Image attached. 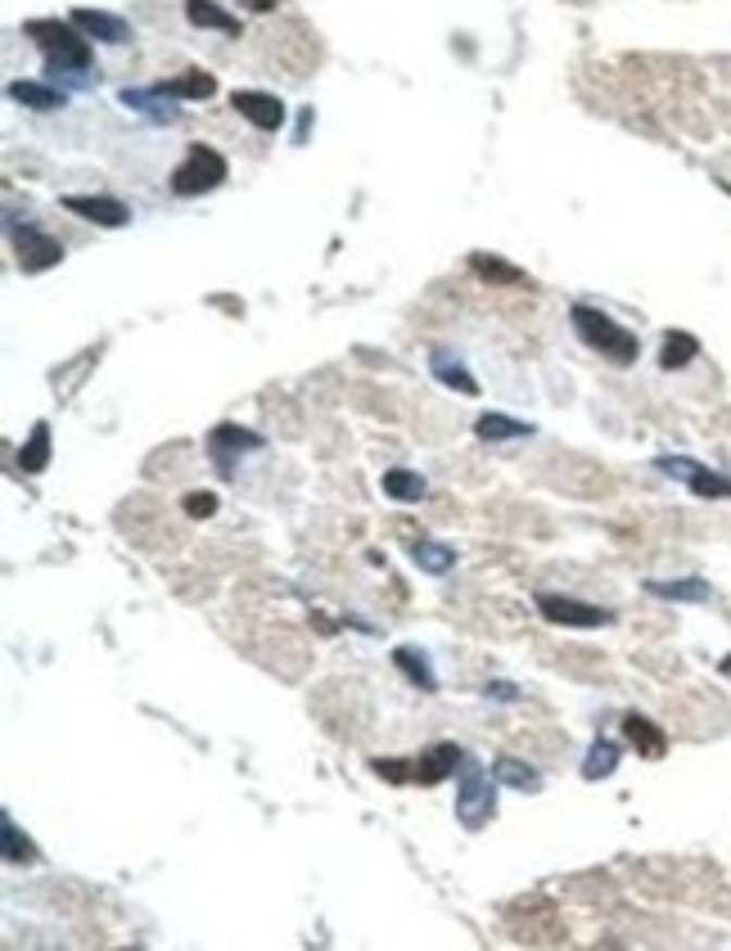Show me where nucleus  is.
Returning a JSON list of instances; mask_svg holds the SVG:
<instances>
[{
	"mask_svg": "<svg viewBox=\"0 0 731 951\" xmlns=\"http://www.w3.org/2000/svg\"><path fill=\"white\" fill-rule=\"evenodd\" d=\"M23 37H33L46 54V73L50 77H69L73 86H86V68H90V46H86V33L69 18H33L23 23Z\"/></svg>",
	"mask_w": 731,
	"mask_h": 951,
	"instance_id": "nucleus-1",
	"label": "nucleus"
},
{
	"mask_svg": "<svg viewBox=\"0 0 731 951\" xmlns=\"http://www.w3.org/2000/svg\"><path fill=\"white\" fill-rule=\"evenodd\" d=\"M569 321L578 329V339H583L592 352H600V361H609V365H632L636 356H642V339H636L628 325H619L615 316L596 312V306H587V302H578L569 312Z\"/></svg>",
	"mask_w": 731,
	"mask_h": 951,
	"instance_id": "nucleus-2",
	"label": "nucleus"
},
{
	"mask_svg": "<svg viewBox=\"0 0 731 951\" xmlns=\"http://www.w3.org/2000/svg\"><path fill=\"white\" fill-rule=\"evenodd\" d=\"M226 159L212 145H190L186 149V159H181L176 167H172V195H181V199H195V195H212L226 180Z\"/></svg>",
	"mask_w": 731,
	"mask_h": 951,
	"instance_id": "nucleus-3",
	"label": "nucleus"
},
{
	"mask_svg": "<svg viewBox=\"0 0 731 951\" xmlns=\"http://www.w3.org/2000/svg\"><path fill=\"white\" fill-rule=\"evenodd\" d=\"M493 816H497V789H493V780L483 776V766L466 753V762H461V789H456V821H461L466 830H483Z\"/></svg>",
	"mask_w": 731,
	"mask_h": 951,
	"instance_id": "nucleus-4",
	"label": "nucleus"
},
{
	"mask_svg": "<svg viewBox=\"0 0 731 951\" xmlns=\"http://www.w3.org/2000/svg\"><path fill=\"white\" fill-rule=\"evenodd\" d=\"M10 243H14V258H18V266L27 271V275H41V271H50V266H59L64 262V243L59 239H50L46 230H37V226H18V222H10Z\"/></svg>",
	"mask_w": 731,
	"mask_h": 951,
	"instance_id": "nucleus-5",
	"label": "nucleus"
},
{
	"mask_svg": "<svg viewBox=\"0 0 731 951\" xmlns=\"http://www.w3.org/2000/svg\"><path fill=\"white\" fill-rule=\"evenodd\" d=\"M537 613L546 623H556V627H587V631L615 623V613H609V609L587 604V600H569V596H552V591L537 596Z\"/></svg>",
	"mask_w": 731,
	"mask_h": 951,
	"instance_id": "nucleus-6",
	"label": "nucleus"
},
{
	"mask_svg": "<svg viewBox=\"0 0 731 951\" xmlns=\"http://www.w3.org/2000/svg\"><path fill=\"white\" fill-rule=\"evenodd\" d=\"M244 451H262V434H253V428H239V424H218L208 434V455H212V465H218L222 478L235 474Z\"/></svg>",
	"mask_w": 731,
	"mask_h": 951,
	"instance_id": "nucleus-7",
	"label": "nucleus"
},
{
	"mask_svg": "<svg viewBox=\"0 0 731 951\" xmlns=\"http://www.w3.org/2000/svg\"><path fill=\"white\" fill-rule=\"evenodd\" d=\"M231 109H235L244 122H253L258 132H281V127H285V104H281L276 96H267V90H235Z\"/></svg>",
	"mask_w": 731,
	"mask_h": 951,
	"instance_id": "nucleus-8",
	"label": "nucleus"
},
{
	"mask_svg": "<svg viewBox=\"0 0 731 951\" xmlns=\"http://www.w3.org/2000/svg\"><path fill=\"white\" fill-rule=\"evenodd\" d=\"M64 208L73 212V217L96 222V226H104V230H117V226L132 222V208L117 203V199H104V195H69Z\"/></svg>",
	"mask_w": 731,
	"mask_h": 951,
	"instance_id": "nucleus-9",
	"label": "nucleus"
},
{
	"mask_svg": "<svg viewBox=\"0 0 731 951\" xmlns=\"http://www.w3.org/2000/svg\"><path fill=\"white\" fill-rule=\"evenodd\" d=\"M86 37H96V41H104V46H122V41H132V27H127V18H117V14H109V10H86V5H77L73 14H69Z\"/></svg>",
	"mask_w": 731,
	"mask_h": 951,
	"instance_id": "nucleus-10",
	"label": "nucleus"
},
{
	"mask_svg": "<svg viewBox=\"0 0 731 951\" xmlns=\"http://www.w3.org/2000/svg\"><path fill=\"white\" fill-rule=\"evenodd\" d=\"M461 762H466V749H456V744H434L430 753H420V758H416V785H443L451 772H461Z\"/></svg>",
	"mask_w": 731,
	"mask_h": 951,
	"instance_id": "nucleus-11",
	"label": "nucleus"
},
{
	"mask_svg": "<svg viewBox=\"0 0 731 951\" xmlns=\"http://www.w3.org/2000/svg\"><path fill=\"white\" fill-rule=\"evenodd\" d=\"M623 735H628V744L642 753V758H651V762H659V758L668 753V735H664L659 722H651L646 713H628V717H623Z\"/></svg>",
	"mask_w": 731,
	"mask_h": 951,
	"instance_id": "nucleus-12",
	"label": "nucleus"
},
{
	"mask_svg": "<svg viewBox=\"0 0 731 951\" xmlns=\"http://www.w3.org/2000/svg\"><path fill=\"white\" fill-rule=\"evenodd\" d=\"M117 100L127 104V109H136V113H145L149 122H176V117H181V113H176V96H168L163 86H149V90H132V86H127Z\"/></svg>",
	"mask_w": 731,
	"mask_h": 951,
	"instance_id": "nucleus-13",
	"label": "nucleus"
},
{
	"mask_svg": "<svg viewBox=\"0 0 731 951\" xmlns=\"http://www.w3.org/2000/svg\"><path fill=\"white\" fill-rule=\"evenodd\" d=\"M470 271L479 275L483 285H497V289H524L529 285V275L515 266V262H506V258H493V253H474L470 258Z\"/></svg>",
	"mask_w": 731,
	"mask_h": 951,
	"instance_id": "nucleus-14",
	"label": "nucleus"
},
{
	"mask_svg": "<svg viewBox=\"0 0 731 951\" xmlns=\"http://www.w3.org/2000/svg\"><path fill=\"white\" fill-rule=\"evenodd\" d=\"M10 100L23 104V109H37V113H54V109L69 104L64 90H54L46 82H10Z\"/></svg>",
	"mask_w": 731,
	"mask_h": 951,
	"instance_id": "nucleus-15",
	"label": "nucleus"
},
{
	"mask_svg": "<svg viewBox=\"0 0 731 951\" xmlns=\"http://www.w3.org/2000/svg\"><path fill=\"white\" fill-rule=\"evenodd\" d=\"M168 96H176V100H212L218 96V77H212L208 68H186L181 77H172V82H159Z\"/></svg>",
	"mask_w": 731,
	"mask_h": 951,
	"instance_id": "nucleus-16",
	"label": "nucleus"
},
{
	"mask_svg": "<svg viewBox=\"0 0 731 951\" xmlns=\"http://www.w3.org/2000/svg\"><path fill=\"white\" fill-rule=\"evenodd\" d=\"M186 18L195 27H212V33H222V37H239V18L226 14L218 0H186Z\"/></svg>",
	"mask_w": 731,
	"mask_h": 951,
	"instance_id": "nucleus-17",
	"label": "nucleus"
},
{
	"mask_svg": "<svg viewBox=\"0 0 731 951\" xmlns=\"http://www.w3.org/2000/svg\"><path fill=\"white\" fill-rule=\"evenodd\" d=\"M646 591L659 600H682V604H705L714 591L705 577H678V581H646Z\"/></svg>",
	"mask_w": 731,
	"mask_h": 951,
	"instance_id": "nucleus-18",
	"label": "nucleus"
},
{
	"mask_svg": "<svg viewBox=\"0 0 731 951\" xmlns=\"http://www.w3.org/2000/svg\"><path fill=\"white\" fill-rule=\"evenodd\" d=\"M699 356V339L686 329H668L664 334V348H659V365L664 371H682V365H691Z\"/></svg>",
	"mask_w": 731,
	"mask_h": 951,
	"instance_id": "nucleus-19",
	"label": "nucleus"
},
{
	"mask_svg": "<svg viewBox=\"0 0 731 951\" xmlns=\"http://www.w3.org/2000/svg\"><path fill=\"white\" fill-rule=\"evenodd\" d=\"M46 465H50V424L37 420L33 434H27V442L18 447V470L23 474H41Z\"/></svg>",
	"mask_w": 731,
	"mask_h": 951,
	"instance_id": "nucleus-20",
	"label": "nucleus"
},
{
	"mask_svg": "<svg viewBox=\"0 0 731 951\" xmlns=\"http://www.w3.org/2000/svg\"><path fill=\"white\" fill-rule=\"evenodd\" d=\"M384 497H393V501H424L430 497V483H424L416 470H384Z\"/></svg>",
	"mask_w": 731,
	"mask_h": 951,
	"instance_id": "nucleus-21",
	"label": "nucleus"
},
{
	"mask_svg": "<svg viewBox=\"0 0 731 951\" xmlns=\"http://www.w3.org/2000/svg\"><path fill=\"white\" fill-rule=\"evenodd\" d=\"M474 434L483 438V442H510V438H529L533 434V424H524V420H510V415H479V424H474Z\"/></svg>",
	"mask_w": 731,
	"mask_h": 951,
	"instance_id": "nucleus-22",
	"label": "nucleus"
},
{
	"mask_svg": "<svg viewBox=\"0 0 731 951\" xmlns=\"http://www.w3.org/2000/svg\"><path fill=\"white\" fill-rule=\"evenodd\" d=\"M430 371H434V379H438V384H447V388H456V392H466V397H479V379L466 371L461 361H451L447 352H434Z\"/></svg>",
	"mask_w": 731,
	"mask_h": 951,
	"instance_id": "nucleus-23",
	"label": "nucleus"
},
{
	"mask_svg": "<svg viewBox=\"0 0 731 951\" xmlns=\"http://www.w3.org/2000/svg\"><path fill=\"white\" fill-rule=\"evenodd\" d=\"M411 560H416L424 573H430V577H443V573L456 568V550L443 546V541H416V546H411Z\"/></svg>",
	"mask_w": 731,
	"mask_h": 951,
	"instance_id": "nucleus-24",
	"label": "nucleus"
},
{
	"mask_svg": "<svg viewBox=\"0 0 731 951\" xmlns=\"http://www.w3.org/2000/svg\"><path fill=\"white\" fill-rule=\"evenodd\" d=\"M686 487H691V497H699V501H731V478L718 474V470H705V465L691 470Z\"/></svg>",
	"mask_w": 731,
	"mask_h": 951,
	"instance_id": "nucleus-25",
	"label": "nucleus"
},
{
	"mask_svg": "<svg viewBox=\"0 0 731 951\" xmlns=\"http://www.w3.org/2000/svg\"><path fill=\"white\" fill-rule=\"evenodd\" d=\"M493 780H501V785H510V789H520V793L542 789V776L533 772V766H524L520 758H497V762H493Z\"/></svg>",
	"mask_w": 731,
	"mask_h": 951,
	"instance_id": "nucleus-26",
	"label": "nucleus"
},
{
	"mask_svg": "<svg viewBox=\"0 0 731 951\" xmlns=\"http://www.w3.org/2000/svg\"><path fill=\"white\" fill-rule=\"evenodd\" d=\"M393 663H398L407 677H411V686H420V690H438V677H434V667H430V659H424L416 646H402V650H393Z\"/></svg>",
	"mask_w": 731,
	"mask_h": 951,
	"instance_id": "nucleus-27",
	"label": "nucleus"
},
{
	"mask_svg": "<svg viewBox=\"0 0 731 951\" xmlns=\"http://www.w3.org/2000/svg\"><path fill=\"white\" fill-rule=\"evenodd\" d=\"M0 839H5V862H10V866H33V862H37L33 839H27L10 816H0Z\"/></svg>",
	"mask_w": 731,
	"mask_h": 951,
	"instance_id": "nucleus-28",
	"label": "nucleus"
},
{
	"mask_svg": "<svg viewBox=\"0 0 731 951\" xmlns=\"http://www.w3.org/2000/svg\"><path fill=\"white\" fill-rule=\"evenodd\" d=\"M619 772V744L615 740H596L587 749V762H583V780H605Z\"/></svg>",
	"mask_w": 731,
	"mask_h": 951,
	"instance_id": "nucleus-29",
	"label": "nucleus"
},
{
	"mask_svg": "<svg viewBox=\"0 0 731 951\" xmlns=\"http://www.w3.org/2000/svg\"><path fill=\"white\" fill-rule=\"evenodd\" d=\"M371 772L384 776V780H393V785H407V780H416V762H402V758H375V762H371Z\"/></svg>",
	"mask_w": 731,
	"mask_h": 951,
	"instance_id": "nucleus-30",
	"label": "nucleus"
},
{
	"mask_svg": "<svg viewBox=\"0 0 731 951\" xmlns=\"http://www.w3.org/2000/svg\"><path fill=\"white\" fill-rule=\"evenodd\" d=\"M181 505H186L190 518H212V514H218V497H212V492H190Z\"/></svg>",
	"mask_w": 731,
	"mask_h": 951,
	"instance_id": "nucleus-31",
	"label": "nucleus"
},
{
	"mask_svg": "<svg viewBox=\"0 0 731 951\" xmlns=\"http://www.w3.org/2000/svg\"><path fill=\"white\" fill-rule=\"evenodd\" d=\"M483 695H487V699H520V690H515L510 681H493V686H487Z\"/></svg>",
	"mask_w": 731,
	"mask_h": 951,
	"instance_id": "nucleus-32",
	"label": "nucleus"
},
{
	"mask_svg": "<svg viewBox=\"0 0 731 951\" xmlns=\"http://www.w3.org/2000/svg\"><path fill=\"white\" fill-rule=\"evenodd\" d=\"M239 5H244V10H249V14H271V10H276V5H281V0H239Z\"/></svg>",
	"mask_w": 731,
	"mask_h": 951,
	"instance_id": "nucleus-33",
	"label": "nucleus"
},
{
	"mask_svg": "<svg viewBox=\"0 0 731 951\" xmlns=\"http://www.w3.org/2000/svg\"><path fill=\"white\" fill-rule=\"evenodd\" d=\"M718 672H722V677H727V681H731V654H727V659H722V663H718Z\"/></svg>",
	"mask_w": 731,
	"mask_h": 951,
	"instance_id": "nucleus-34",
	"label": "nucleus"
}]
</instances>
